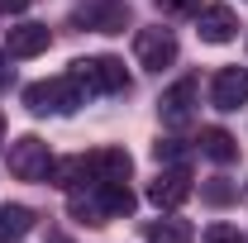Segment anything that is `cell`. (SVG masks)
I'll list each match as a JSON object with an SVG mask.
<instances>
[{
  "instance_id": "obj_1",
  "label": "cell",
  "mask_w": 248,
  "mask_h": 243,
  "mask_svg": "<svg viewBox=\"0 0 248 243\" xmlns=\"http://www.w3.org/2000/svg\"><path fill=\"white\" fill-rule=\"evenodd\" d=\"M86 95H115V91H129V72H124L120 58H77L72 72H67Z\"/></svg>"
},
{
  "instance_id": "obj_2",
  "label": "cell",
  "mask_w": 248,
  "mask_h": 243,
  "mask_svg": "<svg viewBox=\"0 0 248 243\" xmlns=\"http://www.w3.org/2000/svg\"><path fill=\"white\" fill-rule=\"evenodd\" d=\"M81 86L72 81V76H53V81H33L24 86V105H29L33 115H72L77 105H81Z\"/></svg>"
},
{
  "instance_id": "obj_3",
  "label": "cell",
  "mask_w": 248,
  "mask_h": 243,
  "mask_svg": "<svg viewBox=\"0 0 248 243\" xmlns=\"http://www.w3.org/2000/svg\"><path fill=\"white\" fill-rule=\"evenodd\" d=\"M48 167H53V152H48V143H43L38 134H24V138L10 143V172H15L19 182H43Z\"/></svg>"
},
{
  "instance_id": "obj_4",
  "label": "cell",
  "mask_w": 248,
  "mask_h": 243,
  "mask_svg": "<svg viewBox=\"0 0 248 243\" xmlns=\"http://www.w3.org/2000/svg\"><path fill=\"white\" fill-rule=\"evenodd\" d=\"M134 58H139V67H148V72L172 67L177 62V38H172V29H139L134 33Z\"/></svg>"
},
{
  "instance_id": "obj_5",
  "label": "cell",
  "mask_w": 248,
  "mask_h": 243,
  "mask_svg": "<svg viewBox=\"0 0 248 243\" xmlns=\"http://www.w3.org/2000/svg\"><path fill=\"white\" fill-rule=\"evenodd\" d=\"M210 100H215V110L248 105V67H219L215 81H210Z\"/></svg>"
},
{
  "instance_id": "obj_6",
  "label": "cell",
  "mask_w": 248,
  "mask_h": 243,
  "mask_svg": "<svg viewBox=\"0 0 248 243\" xmlns=\"http://www.w3.org/2000/svg\"><path fill=\"white\" fill-rule=\"evenodd\" d=\"M148 200H153L157 210H177L191 200V177H186V167H172V172H157L153 186H148Z\"/></svg>"
},
{
  "instance_id": "obj_7",
  "label": "cell",
  "mask_w": 248,
  "mask_h": 243,
  "mask_svg": "<svg viewBox=\"0 0 248 243\" xmlns=\"http://www.w3.org/2000/svg\"><path fill=\"white\" fill-rule=\"evenodd\" d=\"M77 24H86L95 33H124L129 29V5L124 0H100V5H91V10L77 15Z\"/></svg>"
},
{
  "instance_id": "obj_8",
  "label": "cell",
  "mask_w": 248,
  "mask_h": 243,
  "mask_svg": "<svg viewBox=\"0 0 248 243\" xmlns=\"http://www.w3.org/2000/svg\"><path fill=\"white\" fill-rule=\"evenodd\" d=\"M86 167H91V182H129L134 157L124 148H95L91 157H86Z\"/></svg>"
},
{
  "instance_id": "obj_9",
  "label": "cell",
  "mask_w": 248,
  "mask_h": 243,
  "mask_svg": "<svg viewBox=\"0 0 248 243\" xmlns=\"http://www.w3.org/2000/svg\"><path fill=\"white\" fill-rule=\"evenodd\" d=\"M48 43H53L48 24H19L5 38V58H38V53H48Z\"/></svg>"
},
{
  "instance_id": "obj_10",
  "label": "cell",
  "mask_w": 248,
  "mask_h": 243,
  "mask_svg": "<svg viewBox=\"0 0 248 243\" xmlns=\"http://www.w3.org/2000/svg\"><path fill=\"white\" fill-rule=\"evenodd\" d=\"M234 33H239V15H234L229 5L201 10V38H205V43H234Z\"/></svg>"
},
{
  "instance_id": "obj_11",
  "label": "cell",
  "mask_w": 248,
  "mask_h": 243,
  "mask_svg": "<svg viewBox=\"0 0 248 243\" xmlns=\"http://www.w3.org/2000/svg\"><path fill=\"white\" fill-rule=\"evenodd\" d=\"M191 100H196V76H186V81H177L172 91L157 100V110H162V120L172 124V129H182L186 120H191Z\"/></svg>"
},
{
  "instance_id": "obj_12",
  "label": "cell",
  "mask_w": 248,
  "mask_h": 243,
  "mask_svg": "<svg viewBox=\"0 0 248 243\" xmlns=\"http://www.w3.org/2000/svg\"><path fill=\"white\" fill-rule=\"evenodd\" d=\"M95 200H100V214L105 219H120V214L134 210V191L124 182H95Z\"/></svg>"
},
{
  "instance_id": "obj_13",
  "label": "cell",
  "mask_w": 248,
  "mask_h": 243,
  "mask_svg": "<svg viewBox=\"0 0 248 243\" xmlns=\"http://www.w3.org/2000/svg\"><path fill=\"white\" fill-rule=\"evenodd\" d=\"M201 152L210 157V162H234L239 157V143H234V134L229 129H219V124H210V129H201Z\"/></svg>"
},
{
  "instance_id": "obj_14",
  "label": "cell",
  "mask_w": 248,
  "mask_h": 243,
  "mask_svg": "<svg viewBox=\"0 0 248 243\" xmlns=\"http://www.w3.org/2000/svg\"><path fill=\"white\" fill-rule=\"evenodd\" d=\"M33 229V210L29 205H0V243H15Z\"/></svg>"
},
{
  "instance_id": "obj_15",
  "label": "cell",
  "mask_w": 248,
  "mask_h": 243,
  "mask_svg": "<svg viewBox=\"0 0 248 243\" xmlns=\"http://www.w3.org/2000/svg\"><path fill=\"white\" fill-rule=\"evenodd\" d=\"M91 177V167H86V157H62V162H53L48 167V182L62 186V191H72L77 182H86Z\"/></svg>"
},
{
  "instance_id": "obj_16",
  "label": "cell",
  "mask_w": 248,
  "mask_h": 243,
  "mask_svg": "<svg viewBox=\"0 0 248 243\" xmlns=\"http://www.w3.org/2000/svg\"><path fill=\"white\" fill-rule=\"evenodd\" d=\"M196 234H191V224L186 219H157V224H148V243H191Z\"/></svg>"
},
{
  "instance_id": "obj_17",
  "label": "cell",
  "mask_w": 248,
  "mask_h": 243,
  "mask_svg": "<svg viewBox=\"0 0 248 243\" xmlns=\"http://www.w3.org/2000/svg\"><path fill=\"white\" fill-rule=\"evenodd\" d=\"M201 196H205L210 205H229V200L239 196V186H229V182H224V177H210V182L201 186Z\"/></svg>"
},
{
  "instance_id": "obj_18",
  "label": "cell",
  "mask_w": 248,
  "mask_h": 243,
  "mask_svg": "<svg viewBox=\"0 0 248 243\" xmlns=\"http://www.w3.org/2000/svg\"><path fill=\"white\" fill-rule=\"evenodd\" d=\"M153 152H157V162H182V157H186L182 138H157V143H153Z\"/></svg>"
},
{
  "instance_id": "obj_19",
  "label": "cell",
  "mask_w": 248,
  "mask_h": 243,
  "mask_svg": "<svg viewBox=\"0 0 248 243\" xmlns=\"http://www.w3.org/2000/svg\"><path fill=\"white\" fill-rule=\"evenodd\" d=\"M205 243H248V239L234 224H210V229H205Z\"/></svg>"
},
{
  "instance_id": "obj_20",
  "label": "cell",
  "mask_w": 248,
  "mask_h": 243,
  "mask_svg": "<svg viewBox=\"0 0 248 243\" xmlns=\"http://www.w3.org/2000/svg\"><path fill=\"white\" fill-rule=\"evenodd\" d=\"M196 5H201V0H157L162 15H196Z\"/></svg>"
},
{
  "instance_id": "obj_21",
  "label": "cell",
  "mask_w": 248,
  "mask_h": 243,
  "mask_svg": "<svg viewBox=\"0 0 248 243\" xmlns=\"http://www.w3.org/2000/svg\"><path fill=\"white\" fill-rule=\"evenodd\" d=\"M29 0H0V15H24Z\"/></svg>"
},
{
  "instance_id": "obj_22",
  "label": "cell",
  "mask_w": 248,
  "mask_h": 243,
  "mask_svg": "<svg viewBox=\"0 0 248 243\" xmlns=\"http://www.w3.org/2000/svg\"><path fill=\"white\" fill-rule=\"evenodd\" d=\"M0 86H10V58L0 53Z\"/></svg>"
},
{
  "instance_id": "obj_23",
  "label": "cell",
  "mask_w": 248,
  "mask_h": 243,
  "mask_svg": "<svg viewBox=\"0 0 248 243\" xmlns=\"http://www.w3.org/2000/svg\"><path fill=\"white\" fill-rule=\"evenodd\" d=\"M0 143H5V115H0Z\"/></svg>"
},
{
  "instance_id": "obj_24",
  "label": "cell",
  "mask_w": 248,
  "mask_h": 243,
  "mask_svg": "<svg viewBox=\"0 0 248 243\" xmlns=\"http://www.w3.org/2000/svg\"><path fill=\"white\" fill-rule=\"evenodd\" d=\"M53 243H67V239H53Z\"/></svg>"
}]
</instances>
